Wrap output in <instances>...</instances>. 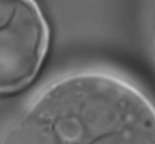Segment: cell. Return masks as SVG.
<instances>
[{
	"mask_svg": "<svg viewBox=\"0 0 155 144\" xmlns=\"http://www.w3.org/2000/svg\"><path fill=\"white\" fill-rule=\"evenodd\" d=\"M0 144H155L154 108L119 75L71 72L33 97Z\"/></svg>",
	"mask_w": 155,
	"mask_h": 144,
	"instance_id": "6da1fadb",
	"label": "cell"
},
{
	"mask_svg": "<svg viewBox=\"0 0 155 144\" xmlns=\"http://www.w3.org/2000/svg\"><path fill=\"white\" fill-rule=\"evenodd\" d=\"M49 42L48 18L36 0H0V95L35 79Z\"/></svg>",
	"mask_w": 155,
	"mask_h": 144,
	"instance_id": "7a4b0ae2",
	"label": "cell"
}]
</instances>
